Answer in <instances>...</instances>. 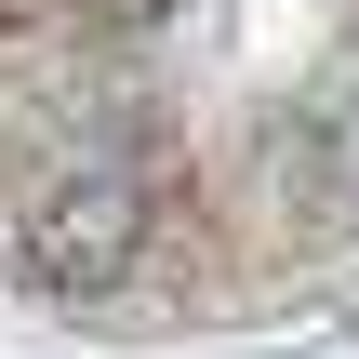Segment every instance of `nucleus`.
<instances>
[{"instance_id":"nucleus-2","label":"nucleus","mask_w":359,"mask_h":359,"mask_svg":"<svg viewBox=\"0 0 359 359\" xmlns=\"http://www.w3.org/2000/svg\"><path fill=\"white\" fill-rule=\"evenodd\" d=\"M320 187H333V200L359 213V67L333 80V93H320Z\"/></svg>"},{"instance_id":"nucleus-1","label":"nucleus","mask_w":359,"mask_h":359,"mask_svg":"<svg viewBox=\"0 0 359 359\" xmlns=\"http://www.w3.org/2000/svg\"><path fill=\"white\" fill-rule=\"evenodd\" d=\"M133 253H147V160H133V147H80V160L27 200V280L107 293Z\"/></svg>"}]
</instances>
